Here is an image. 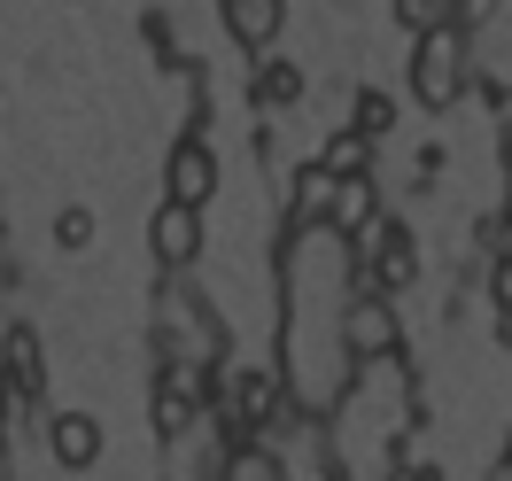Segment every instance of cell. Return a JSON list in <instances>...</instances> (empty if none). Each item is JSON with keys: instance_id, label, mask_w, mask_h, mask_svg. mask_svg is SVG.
<instances>
[{"instance_id": "obj_1", "label": "cell", "mask_w": 512, "mask_h": 481, "mask_svg": "<svg viewBox=\"0 0 512 481\" xmlns=\"http://www.w3.org/2000/svg\"><path fill=\"white\" fill-rule=\"evenodd\" d=\"M280 373L295 412L326 419L350 396V233L334 218H295V241L280 257Z\"/></svg>"}, {"instance_id": "obj_2", "label": "cell", "mask_w": 512, "mask_h": 481, "mask_svg": "<svg viewBox=\"0 0 512 481\" xmlns=\"http://www.w3.org/2000/svg\"><path fill=\"white\" fill-rule=\"evenodd\" d=\"M466 86V39L435 24V32H419V55H412V101L419 109H450Z\"/></svg>"}, {"instance_id": "obj_17", "label": "cell", "mask_w": 512, "mask_h": 481, "mask_svg": "<svg viewBox=\"0 0 512 481\" xmlns=\"http://www.w3.org/2000/svg\"><path fill=\"white\" fill-rule=\"evenodd\" d=\"M396 16L412 32H435V24H450V0H396Z\"/></svg>"}, {"instance_id": "obj_9", "label": "cell", "mask_w": 512, "mask_h": 481, "mask_svg": "<svg viewBox=\"0 0 512 481\" xmlns=\"http://www.w3.org/2000/svg\"><path fill=\"white\" fill-rule=\"evenodd\" d=\"M47 443H55V466L78 474V466H94V458H101V419L94 412H63L55 427H47Z\"/></svg>"}, {"instance_id": "obj_11", "label": "cell", "mask_w": 512, "mask_h": 481, "mask_svg": "<svg viewBox=\"0 0 512 481\" xmlns=\"http://www.w3.org/2000/svg\"><path fill=\"white\" fill-rule=\"evenodd\" d=\"M0 365H8V388H16V396H39V388H47V365H39V334L32 326H8Z\"/></svg>"}, {"instance_id": "obj_18", "label": "cell", "mask_w": 512, "mask_h": 481, "mask_svg": "<svg viewBox=\"0 0 512 481\" xmlns=\"http://www.w3.org/2000/svg\"><path fill=\"white\" fill-rule=\"evenodd\" d=\"M94 241V210H63L55 218V249H86Z\"/></svg>"}, {"instance_id": "obj_8", "label": "cell", "mask_w": 512, "mask_h": 481, "mask_svg": "<svg viewBox=\"0 0 512 481\" xmlns=\"http://www.w3.org/2000/svg\"><path fill=\"white\" fill-rule=\"evenodd\" d=\"M218 8H225V32L241 47H272L280 24H288V0H218Z\"/></svg>"}, {"instance_id": "obj_14", "label": "cell", "mask_w": 512, "mask_h": 481, "mask_svg": "<svg viewBox=\"0 0 512 481\" xmlns=\"http://www.w3.org/2000/svg\"><path fill=\"white\" fill-rule=\"evenodd\" d=\"M256 101H264V109L303 101V70H295V63H264V70H256Z\"/></svg>"}, {"instance_id": "obj_10", "label": "cell", "mask_w": 512, "mask_h": 481, "mask_svg": "<svg viewBox=\"0 0 512 481\" xmlns=\"http://www.w3.org/2000/svg\"><path fill=\"white\" fill-rule=\"evenodd\" d=\"M280 396H288V373H241V388H233V419H241V435H256L264 419L280 412Z\"/></svg>"}, {"instance_id": "obj_15", "label": "cell", "mask_w": 512, "mask_h": 481, "mask_svg": "<svg viewBox=\"0 0 512 481\" xmlns=\"http://www.w3.org/2000/svg\"><path fill=\"white\" fill-rule=\"evenodd\" d=\"M350 125H365L373 140H388V125H396V101H388V94H357V117H350Z\"/></svg>"}, {"instance_id": "obj_6", "label": "cell", "mask_w": 512, "mask_h": 481, "mask_svg": "<svg viewBox=\"0 0 512 481\" xmlns=\"http://www.w3.org/2000/svg\"><path fill=\"white\" fill-rule=\"evenodd\" d=\"M412 280H419L412 233H404V225H373V288L396 295V288H412Z\"/></svg>"}, {"instance_id": "obj_5", "label": "cell", "mask_w": 512, "mask_h": 481, "mask_svg": "<svg viewBox=\"0 0 512 481\" xmlns=\"http://www.w3.org/2000/svg\"><path fill=\"white\" fill-rule=\"evenodd\" d=\"M163 187L179 194V202H210V194H218V156H210L202 140H179L171 163H163Z\"/></svg>"}, {"instance_id": "obj_7", "label": "cell", "mask_w": 512, "mask_h": 481, "mask_svg": "<svg viewBox=\"0 0 512 481\" xmlns=\"http://www.w3.org/2000/svg\"><path fill=\"white\" fill-rule=\"evenodd\" d=\"M194 396H202V373L194 365H171L156 381V435H187L194 427Z\"/></svg>"}, {"instance_id": "obj_16", "label": "cell", "mask_w": 512, "mask_h": 481, "mask_svg": "<svg viewBox=\"0 0 512 481\" xmlns=\"http://www.w3.org/2000/svg\"><path fill=\"white\" fill-rule=\"evenodd\" d=\"M225 474H233V481H264V474H280V458H272V450H233V458H225Z\"/></svg>"}, {"instance_id": "obj_4", "label": "cell", "mask_w": 512, "mask_h": 481, "mask_svg": "<svg viewBox=\"0 0 512 481\" xmlns=\"http://www.w3.org/2000/svg\"><path fill=\"white\" fill-rule=\"evenodd\" d=\"M148 241H156V264L187 272V264L202 257V202H179V194H163V210H156V225H148Z\"/></svg>"}, {"instance_id": "obj_3", "label": "cell", "mask_w": 512, "mask_h": 481, "mask_svg": "<svg viewBox=\"0 0 512 481\" xmlns=\"http://www.w3.org/2000/svg\"><path fill=\"white\" fill-rule=\"evenodd\" d=\"M396 350H404V326H396V303H388V295L373 288L365 303H350V357H357V365H388Z\"/></svg>"}, {"instance_id": "obj_20", "label": "cell", "mask_w": 512, "mask_h": 481, "mask_svg": "<svg viewBox=\"0 0 512 481\" xmlns=\"http://www.w3.org/2000/svg\"><path fill=\"white\" fill-rule=\"evenodd\" d=\"M0 404H8V365H0Z\"/></svg>"}, {"instance_id": "obj_13", "label": "cell", "mask_w": 512, "mask_h": 481, "mask_svg": "<svg viewBox=\"0 0 512 481\" xmlns=\"http://www.w3.org/2000/svg\"><path fill=\"white\" fill-rule=\"evenodd\" d=\"M365 156H373V132H365V125H342L334 140H326V171H334V179L365 171Z\"/></svg>"}, {"instance_id": "obj_19", "label": "cell", "mask_w": 512, "mask_h": 481, "mask_svg": "<svg viewBox=\"0 0 512 481\" xmlns=\"http://www.w3.org/2000/svg\"><path fill=\"white\" fill-rule=\"evenodd\" d=\"M489 288H497V311H512V257H497V280H489Z\"/></svg>"}, {"instance_id": "obj_12", "label": "cell", "mask_w": 512, "mask_h": 481, "mask_svg": "<svg viewBox=\"0 0 512 481\" xmlns=\"http://www.w3.org/2000/svg\"><path fill=\"white\" fill-rule=\"evenodd\" d=\"M326 218L342 225V233H373V179L365 171H350V179H334V194H326Z\"/></svg>"}]
</instances>
